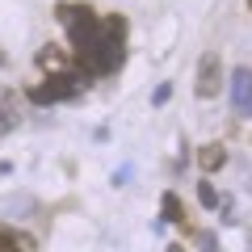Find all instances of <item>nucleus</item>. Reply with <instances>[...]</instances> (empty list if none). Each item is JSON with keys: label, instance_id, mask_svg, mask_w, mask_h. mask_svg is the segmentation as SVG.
Masks as SVG:
<instances>
[{"label": "nucleus", "instance_id": "obj_1", "mask_svg": "<svg viewBox=\"0 0 252 252\" xmlns=\"http://www.w3.org/2000/svg\"><path fill=\"white\" fill-rule=\"evenodd\" d=\"M84 89H89V84H84L80 76H72V72H55L51 80H42L38 89H30V101H34V105H55V101H72V97H80Z\"/></svg>", "mask_w": 252, "mask_h": 252}, {"label": "nucleus", "instance_id": "obj_2", "mask_svg": "<svg viewBox=\"0 0 252 252\" xmlns=\"http://www.w3.org/2000/svg\"><path fill=\"white\" fill-rule=\"evenodd\" d=\"M231 105H235V118H252V67L231 72Z\"/></svg>", "mask_w": 252, "mask_h": 252}, {"label": "nucleus", "instance_id": "obj_3", "mask_svg": "<svg viewBox=\"0 0 252 252\" xmlns=\"http://www.w3.org/2000/svg\"><path fill=\"white\" fill-rule=\"evenodd\" d=\"M219 84H223L219 55H215V51H206V55H202V63H198V97H202V101H210V97L219 93Z\"/></svg>", "mask_w": 252, "mask_h": 252}, {"label": "nucleus", "instance_id": "obj_4", "mask_svg": "<svg viewBox=\"0 0 252 252\" xmlns=\"http://www.w3.org/2000/svg\"><path fill=\"white\" fill-rule=\"evenodd\" d=\"M0 248H9V252H38L34 235L17 231V227H0Z\"/></svg>", "mask_w": 252, "mask_h": 252}, {"label": "nucleus", "instance_id": "obj_5", "mask_svg": "<svg viewBox=\"0 0 252 252\" xmlns=\"http://www.w3.org/2000/svg\"><path fill=\"white\" fill-rule=\"evenodd\" d=\"M223 164H227V152H223L219 143H206V147L198 152V168L206 172V177H210V172H219Z\"/></svg>", "mask_w": 252, "mask_h": 252}, {"label": "nucleus", "instance_id": "obj_6", "mask_svg": "<svg viewBox=\"0 0 252 252\" xmlns=\"http://www.w3.org/2000/svg\"><path fill=\"white\" fill-rule=\"evenodd\" d=\"M160 210H164V219H160V223H185V206H181V198H177V193H164Z\"/></svg>", "mask_w": 252, "mask_h": 252}, {"label": "nucleus", "instance_id": "obj_7", "mask_svg": "<svg viewBox=\"0 0 252 252\" xmlns=\"http://www.w3.org/2000/svg\"><path fill=\"white\" fill-rule=\"evenodd\" d=\"M198 202H202L206 210H219V202H223V198H219V189L210 185V177H206V181L198 185Z\"/></svg>", "mask_w": 252, "mask_h": 252}, {"label": "nucleus", "instance_id": "obj_8", "mask_svg": "<svg viewBox=\"0 0 252 252\" xmlns=\"http://www.w3.org/2000/svg\"><path fill=\"white\" fill-rule=\"evenodd\" d=\"M38 63H42V67H63V55H59V46H42V51H38Z\"/></svg>", "mask_w": 252, "mask_h": 252}, {"label": "nucleus", "instance_id": "obj_9", "mask_svg": "<svg viewBox=\"0 0 252 252\" xmlns=\"http://www.w3.org/2000/svg\"><path fill=\"white\" fill-rule=\"evenodd\" d=\"M198 248L202 252H223V244H219L215 231H198Z\"/></svg>", "mask_w": 252, "mask_h": 252}, {"label": "nucleus", "instance_id": "obj_10", "mask_svg": "<svg viewBox=\"0 0 252 252\" xmlns=\"http://www.w3.org/2000/svg\"><path fill=\"white\" fill-rule=\"evenodd\" d=\"M168 97H172V84H160V89L152 93V105H164V101H168Z\"/></svg>", "mask_w": 252, "mask_h": 252}, {"label": "nucleus", "instance_id": "obj_11", "mask_svg": "<svg viewBox=\"0 0 252 252\" xmlns=\"http://www.w3.org/2000/svg\"><path fill=\"white\" fill-rule=\"evenodd\" d=\"M164 252H185V244H168V248H164Z\"/></svg>", "mask_w": 252, "mask_h": 252}, {"label": "nucleus", "instance_id": "obj_12", "mask_svg": "<svg viewBox=\"0 0 252 252\" xmlns=\"http://www.w3.org/2000/svg\"><path fill=\"white\" fill-rule=\"evenodd\" d=\"M0 252H9V248H0Z\"/></svg>", "mask_w": 252, "mask_h": 252}, {"label": "nucleus", "instance_id": "obj_13", "mask_svg": "<svg viewBox=\"0 0 252 252\" xmlns=\"http://www.w3.org/2000/svg\"><path fill=\"white\" fill-rule=\"evenodd\" d=\"M248 4H252V0H248Z\"/></svg>", "mask_w": 252, "mask_h": 252}]
</instances>
